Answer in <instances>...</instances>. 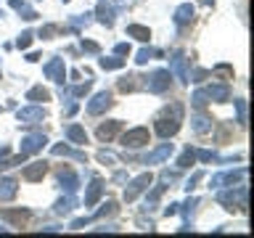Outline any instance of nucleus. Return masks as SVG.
I'll use <instances>...</instances> for the list:
<instances>
[{
    "mask_svg": "<svg viewBox=\"0 0 254 238\" xmlns=\"http://www.w3.org/2000/svg\"><path fill=\"white\" fill-rule=\"evenodd\" d=\"M117 130H119V122H111V124H103L101 130H98V135H101V138H111Z\"/></svg>",
    "mask_w": 254,
    "mask_h": 238,
    "instance_id": "nucleus-5",
    "label": "nucleus"
},
{
    "mask_svg": "<svg viewBox=\"0 0 254 238\" xmlns=\"http://www.w3.org/2000/svg\"><path fill=\"white\" fill-rule=\"evenodd\" d=\"M13 193H16V182L13 180H5L3 188H0V198H11Z\"/></svg>",
    "mask_w": 254,
    "mask_h": 238,
    "instance_id": "nucleus-2",
    "label": "nucleus"
},
{
    "mask_svg": "<svg viewBox=\"0 0 254 238\" xmlns=\"http://www.w3.org/2000/svg\"><path fill=\"white\" fill-rule=\"evenodd\" d=\"M109 103H111V101H109V95L103 93V95H98V98H95V103H90V111H101L103 106L109 109Z\"/></svg>",
    "mask_w": 254,
    "mask_h": 238,
    "instance_id": "nucleus-4",
    "label": "nucleus"
},
{
    "mask_svg": "<svg viewBox=\"0 0 254 238\" xmlns=\"http://www.w3.org/2000/svg\"><path fill=\"white\" fill-rule=\"evenodd\" d=\"M143 143H148V130H143V127L125 135V146H143Z\"/></svg>",
    "mask_w": 254,
    "mask_h": 238,
    "instance_id": "nucleus-1",
    "label": "nucleus"
},
{
    "mask_svg": "<svg viewBox=\"0 0 254 238\" xmlns=\"http://www.w3.org/2000/svg\"><path fill=\"white\" fill-rule=\"evenodd\" d=\"M43 172H45V164H37V167H29V170L24 172V178H27V180H37Z\"/></svg>",
    "mask_w": 254,
    "mask_h": 238,
    "instance_id": "nucleus-3",
    "label": "nucleus"
}]
</instances>
